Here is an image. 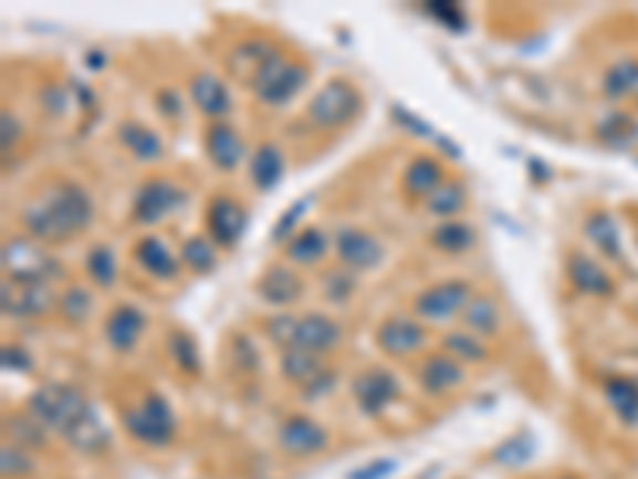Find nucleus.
<instances>
[{
  "mask_svg": "<svg viewBox=\"0 0 638 479\" xmlns=\"http://www.w3.org/2000/svg\"><path fill=\"white\" fill-rule=\"evenodd\" d=\"M255 294L269 304V308H291L304 298V279L291 269V265H269L259 279H255Z\"/></svg>",
  "mask_w": 638,
  "mask_h": 479,
  "instance_id": "nucleus-15",
  "label": "nucleus"
},
{
  "mask_svg": "<svg viewBox=\"0 0 638 479\" xmlns=\"http://www.w3.org/2000/svg\"><path fill=\"white\" fill-rule=\"evenodd\" d=\"M189 93H192L195 110L205 118H211V122H223V115L230 113V106H233L230 90L218 74H195Z\"/></svg>",
  "mask_w": 638,
  "mask_h": 479,
  "instance_id": "nucleus-21",
  "label": "nucleus"
},
{
  "mask_svg": "<svg viewBox=\"0 0 638 479\" xmlns=\"http://www.w3.org/2000/svg\"><path fill=\"white\" fill-rule=\"evenodd\" d=\"M29 362H32V358H29L23 348H17V345H7V348H3V367H7V371H29V367H32Z\"/></svg>",
  "mask_w": 638,
  "mask_h": 479,
  "instance_id": "nucleus-55",
  "label": "nucleus"
},
{
  "mask_svg": "<svg viewBox=\"0 0 638 479\" xmlns=\"http://www.w3.org/2000/svg\"><path fill=\"white\" fill-rule=\"evenodd\" d=\"M167 348L169 358L176 362V367H179L182 374H198V371H201V355H198V345H195V339L189 336V333L176 330V333L167 339Z\"/></svg>",
  "mask_w": 638,
  "mask_h": 479,
  "instance_id": "nucleus-41",
  "label": "nucleus"
},
{
  "mask_svg": "<svg viewBox=\"0 0 638 479\" xmlns=\"http://www.w3.org/2000/svg\"><path fill=\"white\" fill-rule=\"evenodd\" d=\"M278 55V49L269 42V39H243L230 49L227 55V71L240 81V84L252 86L255 77L269 67V61Z\"/></svg>",
  "mask_w": 638,
  "mask_h": 479,
  "instance_id": "nucleus-14",
  "label": "nucleus"
},
{
  "mask_svg": "<svg viewBox=\"0 0 638 479\" xmlns=\"http://www.w3.org/2000/svg\"><path fill=\"white\" fill-rule=\"evenodd\" d=\"M352 396H355V403L362 406V413L380 416L389 403L399 396V381L389 374L387 367H370V371H362V374L352 381Z\"/></svg>",
  "mask_w": 638,
  "mask_h": 479,
  "instance_id": "nucleus-13",
  "label": "nucleus"
},
{
  "mask_svg": "<svg viewBox=\"0 0 638 479\" xmlns=\"http://www.w3.org/2000/svg\"><path fill=\"white\" fill-rule=\"evenodd\" d=\"M460 320H463V326L470 330L472 336H479V339L495 336V333L501 330L499 304H495L489 294H472L470 304H467L463 313H460Z\"/></svg>",
  "mask_w": 638,
  "mask_h": 479,
  "instance_id": "nucleus-29",
  "label": "nucleus"
},
{
  "mask_svg": "<svg viewBox=\"0 0 638 479\" xmlns=\"http://www.w3.org/2000/svg\"><path fill=\"white\" fill-rule=\"evenodd\" d=\"M326 371V365L320 362V355L304 352V348H284L281 352V374L284 381H291L294 387H310L320 374Z\"/></svg>",
  "mask_w": 638,
  "mask_h": 479,
  "instance_id": "nucleus-31",
  "label": "nucleus"
},
{
  "mask_svg": "<svg viewBox=\"0 0 638 479\" xmlns=\"http://www.w3.org/2000/svg\"><path fill=\"white\" fill-rule=\"evenodd\" d=\"M57 313H61L67 323L81 326V323L90 320V313H93V294L86 291L84 284H71V288H64V294L57 298Z\"/></svg>",
  "mask_w": 638,
  "mask_h": 479,
  "instance_id": "nucleus-40",
  "label": "nucleus"
},
{
  "mask_svg": "<svg viewBox=\"0 0 638 479\" xmlns=\"http://www.w3.org/2000/svg\"><path fill=\"white\" fill-rule=\"evenodd\" d=\"M306 208H310V198H301V201H294L291 208L281 211V218H278L275 227H272V243L287 247V243L294 240V233L301 230V218L306 215Z\"/></svg>",
  "mask_w": 638,
  "mask_h": 479,
  "instance_id": "nucleus-43",
  "label": "nucleus"
},
{
  "mask_svg": "<svg viewBox=\"0 0 638 479\" xmlns=\"http://www.w3.org/2000/svg\"><path fill=\"white\" fill-rule=\"evenodd\" d=\"M182 265L195 272V275H208V272H215L218 269V247L208 240V237H192V240H186L182 243Z\"/></svg>",
  "mask_w": 638,
  "mask_h": 479,
  "instance_id": "nucleus-39",
  "label": "nucleus"
},
{
  "mask_svg": "<svg viewBox=\"0 0 638 479\" xmlns=\"http://www.w3.org/2000/svg\"><path fill=\"white\" fill-rule=\"evenodd\" d=\"M84 269L86 275H90V282L96 284V288H112L115 279H118V256H115V250L106 247V243H96V247H90V253H86Z\"/></svg>",
  "mask_w": 638,
  "mask_h": 479,
  "instance_id": "nucleus-36",
  "label": "nucleus"
},
{
  "mask_svg": "<svg viewBox=\"0 0 638 479\" xmlns=\"http://www.w3.org/2000/svg\"><path fill=\"white\" fill-rule=\"evenodd\" d=\"M568 282L575 284V291H582V294H594V298H610L613 294V279L607 275V269L584 253L568 256Z\"/></svg>",
  "mask_w": 638,
  "mask_h": 479,
  "instance_id": "nucleus-23",
  "label": "nucleus"
},
{
  "mask_svg": "<svg viewBox=\"0 0 638 479\" xmlns=\"http://www.w3.org/2000/svg\"><path fill=\"white\" fill-rule=\"evenodd\" d=\"M118 142L138 160V164H157L164 157V142L154 128L140 122H122L118 125Z\"/></svg>",
  "mask_w": 638,
  "mask_h": 479,
  "instance_id": "nucleus-24",
  "label": "nucleus"
},
{
  "mask_svg": "<svg viewBox=\"0 0 638 479\" xmlns=\"http://www.w3.org/2000/svg\"><path fill=\"white\" fill-rule=\"evenodd\" d=\"M584 237L600 250V256L607 259H619L623 256V243H619V225L613 221V215L607 211H594L584 221Z\"/></svg>",
  "mask_w": 638,
  "mask_h": 479,
  "instance_id": "nucleus-32",
  "label": "nucleus"
},
{
  "mask_svg": "<svg viewBox=\"0 0 638 479\" xmlns=\"http://www.w3.org/2000/svg\"><path fill=\"white\" fill-rule=\"evenodd\" d=\"M330 253V237L323 227H301L294 233V240L284 247V256L294 262V265H320Z\"/></svg>",
  "mask_w": 638,
  "mask_h": 479,
  "instance_id": "nucleus-27",
  "label": "nucleus"
},
{
  "mask_svg": "<svg viewBox=\"0 0 638 479\" xmlns=\"http://www.w3.org/2000/svg\"><path fill=\"white\" fill-rule=\"evenodd\" d=\"M425 208H428V215L450 221L453 215H460L467 208V186L460 179H444L431 196L425 198Z\"/></svg>",
  "mask_w": 638,
  "mask_h": 479,
  "instance_id": "nucleus-33",
  "label": "nucleus"
},
{
  "mask_svg": "<svg viewBox=\"0 0 638 479\" xmlns=\"http://www.w3.org/2000/svg\"><path fill=\"white\" fill-rule=\"evenodd\" d=\"M527 167H530V173H533V183H536V186H540V183H546V179H550V169L543 167V164H540V160H530Z\"/></svg>",
  "mask_w": 638,
  "mask_h": 479,
  "instance_id": "nucleus-58",
  "label": "nucleus"
},
{
  "mask_svg": "<svg viewBox=\"0 0 638 479\" xmlns=\"http://www.w3.org/2000/svg\"><path fill=\"white\" fill-rule=\"evenodd\" d=\"M84 64L90 71H100V67H106V55H103L100 49H93V52H86Z\"/></svg>",
  "mask_w": 638,
  "mask_h": 479,
  "instance_id": "nucleus-57",
  "label": "nucleus"
},
{
  "mask_svg": "<svg viewBox=\"0 0 638 479\" xmlns=\"http://www.w3.org/2000/svg\"><path fill=\"white\" fill-rule=\"evenodd\" d=\"M355 272H348V269H330V272H323V294H326V301H333V304H345L352 294H355Z\"/></svg>",
  "mask_w": 638,
  "mask_h": 479,
  "instance_id": "nucleus-45",
  "label": "nucleus"
},
{
  "mask_svg": "<svg viewBox=\"0 0 638 479\" xmlns=\"http://www.w3.org/2000/svg\"><path fill=\"white\" fill-rule=\"evenodd\" d=\"M132 256H135V262H138L150 279H160V282H172V279L179 275V265H182V259L169 250L167 240H160V237H154V233L140 237L138 243H135V250H132Z\"/></svg>",
  "mask_w": 638,
  "mask_h": 479,
  "instance_id": "nucleus-18",
  "label": "nucleus"
},
{
  "mask_svg": "<svg viewBox=\"0 0 638 479\" xmlns=\"http://www.w3.org/2000/svg\"><path fill=\"white\" fill-rule=\"evenodd\" d=\"M205 227H208V240L221 250H233L247 227H250V215L247 208L230 196H215L208 201V211H205Z\"/></svg>",
  "mask_w": 638,
  "mask_h": 479,
  "instance_id": "nucleus-9",
  "label": "nucleus"
},
{
  "mask_svg": "<svg viewBox=\"0 0 638 479\" xmlns=\"http://www.w3.org/2000/svg\"><path fill=\"white\" fill-rule=\"evenodd\" d=\"M533 454H536V441L530 435H514V438L501 441L495 448V460L504 464V467H524V464H530Z\"/></svg>",
  "mask_w": 638,
  "mask_h": 479,
  "instance_id": "nucleus-44",
  "label": "nucleus"
},
{
  "mask_svg": "<svg viewBox=\"0 0 638 479\" xmlns=\"http://www.w3.org/2000/svg\"><path fill=\"white\" fill-rule=\"evenodd\" d=\"M342 342V326L326 313H304L297 316V330H294V345L291 348H304L313 355H326Z\"/></svg>",
  "mask_w": 638,
  "mask_h": 479,
  "instance_id": "nucleus-17",
  "label": "nucleus"
},
{
  "mask_svg": "<svg viewBox=\"0 0 638 479\" xmlns=\"http://www.w3.org/2000/svg\"><path fill=\"white\" fill-rule=\"evenodd\" d=\"M64 441L74 448V451H84V454H100L109 448V428H106V423L100 419V413L96 409H90L81 423L74 425L67 435H64Z\"/></svg>",
  "mask_w": 638,
  "mask_h": 479,
  "instance_id": "nucleus-28",
  "label": "nucleus"
},
{
  "mask_svg": "<svg viewBox=\"0 0 638 479\" xmlns=\"http://www.w3.org/2000/svg\"><path fill=\"white\" fill-rule=\"evenodd\" d=\"M399 470V460L396 457H377V460H367L358 470H352L345 479H389Z\"/></svg>",
  "mask_w": 638,
  "mask_h": 479,
  "instance_id": "nucleus-50",
  "label": "nucleus"
},
{
  "mask_svg": "<svg viewBox=\"0 0 638 479\" xmlns=\"http://www.w3.org/2000/svg\"><path fill=\"white\" fill-rule=\"evenodd\" d=\"M52 308H57V294L49 282L3 279V284H0V311H3V316L29 320V316H45Z\"/></svg>",
  "mask_w": 638,
  "mask_h": 479,
  "instance_id": "nucleus-8",
  "label": "nucleus"
},
{
  "mask_svg": "<svg viewBox=\"0 0 638 479\" xmlns=\"http://www.w3.org/2000/svg\"><path fill=\"white\" fill-rule=\"evenodd\" d=\"M326 441H330V438H326V428L316 425L313 419H306V416H291V419H284L281 428H278V445L287 454H294V457L323 451Z\"/></svg>",
  "mask_w": 638,
  "mask_h": 479,
  "instance_id": "nucleus-19",
  "label": "nucleus"
},
{
  "mask_svg": "<svg viewBox=\"0 0 638 479\" xmlns=\"http://www.w3.org/2000/svg\"><path fill=\"white\" fill-rule=\"evenodd\" d=\"M157 110L164 118H182V100L176 90H160L157 93Z\"/></svg>",
  "mask_w": 638,
  "mask_h": 479,
  "instance_id": "nucleus-53",
  "label": "nucleus"
},
{
  "mask_svg": "<svg viewBox=\"0 0 638 479\" xmlns=\"http://www.w3.org/2000/svg\"><path fill=\"white\" fill-rule=\"evenodd\" d=\"M333 387H335V371H330V367H326V371H323V374H320V377H316V381H313V384L306 387L304 396H306V399H316V396L330 394Z\"/></svg>",
  "mask_w": 638,
  "mask_h": 479,
  "instance_id": "nucleus-56",
  "label": "nucleus"
},
{
  "mask_svg": "<svg viewBox=\"0 0 638 479\" xmlns=\"http://www.w3.org/2000/svg\"><path fill=\"white\" fill-rule=\"evenodd\" d=\"M444 179V167L435 157H416L402 169V192L409 198H428Z\"/></svg>",
  "mask_w": 638,
  "mask_h": 479,
  "instance_id": "nucleus-26",
  "label": "nucleus"
},
{
  "mask_svg": "<svg viewBox=\"0 0 638 479\" xmlns=\"http://www.w3.org/2000/svg\"><path fill=\"white\" fill-rule=\"evenodd\" d=\"M604 93L610 100H626L638 93V58H619L604 74Z\"/></svg>",
  "mask_w": 638,
  "mask_h": 479,
  "instance_id": "nucleus-34",
  "label": "nucleus"
},
{
  "mask_svg": "<svg viewBox=\"0 0 638 479\" xmlns=\"http://www.w3.org/2000/svg\"><path fill=\"white\" fill-rule=\"evenodd\" d=\"M250 179L259 192H272L278 189V183L284 179V154L278 150L275 144L262 142L250 157Z\"/></svg>",
  "mask_w": 638,
  "mask_h": 479,
  "instance_id": "nucleus-25",
  "label": "nucleus"
},
{
  "mask_svg": "<svg viewBox=\"0 0 638 479\" xmlns=\"http://www.w3.org/2000/svg\"><path fill=\"white\" fill-rule=\"evenodd\" d=\"M470 282H463V279H447V282L425 288L416 301H412V311H416V316H421V320L441 323V320H450V316L463 313V308L470 304Z\"/></svg>",
  "mask_w": 638,
  "mask_h": 479,
  "instance_id": "nucleus-10",
  "label": "nucleus"
},
{
  "mask_svg": "<svg viewBox=\"0 0 638 479\" xmlns=\"http://www.w3.org/2000/svg\"><path fill=\"white\" fill-rule=\"evenodd\" d=\"M418 384L428 396H444L463 384V365L450 355H428L418 367Z\"/></svg>",
  "mask_w": 638,
  "mask_h": 479,
  "instance_id": "nucleus-22",
  "label": "nucleus"
},
{
  "mask_svg": "<svg viewBox=\"0 0 638 479\" xmlns=\"http://www.w3.org/2000/svg\"><path fill=\"white\" fill-rule=\"evenodd\" d=\"M0 473L7 479L29 477V473H32V460H29V454L23 451V448H17V445H3V451H0Z\"/></svg>",
  "mask_w": 638,
  "mask_h": 479,
  "instance_id": "nucleus-48",
  "label": "nucleus"
},
{
  "mask_svg": "<svg viewBox=\"0 0 638 479\" xmlns=\"http://www.w3.org/2000/svg\"><path fill=\"white\" fill-rule=\"evenodd\" d=\"M144 326H147V316L140 313V308L118 304L106 316V342L115 352H132L140 342V336H144Z\"/></svg>",
  "mask_w": 638,
  "mask_h": 479,
  "instance_id": "nucleus-20",
  "label": "nucleus"
},
{
  "mask_svg": "<svg viewBox=\"0 0 638 479\" xmlns=\"http://www.w3.org/2000/svg\"><path fill=\"white\" fill-rule=\"evenodd\" d=\"M393 122L402 128V132H409V135H416V138H431V142H438V132H435V125L431 122H425V118H418L416 113H409L402 103H393Z\"/></svg>",
  "mask_w": 638,
  "mask_h": 479,
  "instance_id": "nucleus-46",
  "label": "nucleus"
},
{
  "mask_svg": "<svg viewBox=\"0 0 638 479\" xmlns=\"http://www.w3.org/2000/svg\"><path fill=\"white\" fill-rule=\"evenodd\" d=\"M441 348H444V355H450L453 362H460V365H479V362H485L489 358V348L482 345V339L472 336V333H460V330H453V333H447L441 339Z\"/></svg>",
  "mask_w": 638,
  "mask_h": 479,
  "instance_id": "nucleus-37",
  "label": "nucleus"
},
{
  "mask_svg": "<svg viewBox=\"0 0 638 479\" xmlns=\"http://www.w3.org/2000/svg\"><path fill=\"white\" fill-rule=\"evenodd\" d=\"M125 423V431L147 445V448H164L172 441L176 435V416H172V406L160 394H147L140 399L135 409H128L122 416Z\"/></svg>",
  "mask_w": 638,
  "mask_h": 479,
  "instance_id": "nucleus-5",
  "label": "nucleus"
},
{
  "mask_svg": "<svg viewBox=\"0 0 638 479\" xmlns=\"http://www.w3.org/2000/svg\"><path fill=\"white\" fill-rule=\"evenodd\" d=\"M96 218L93 196L74 179H57L23 205L20 225L39 243H64L81 237Z\"/></svg>",
  "mask_w": 638,
  "mask_h": 479,
  "instance_id": "nucleus-1",
  "label": "nucleus"
},
{
  "mask_svg": "<svg viewBox=\"0 0 638 479\" xmlns=\"http://www.w3.org/2000/svg\"><path fill=\"white\" fill-rule=\"evenodd\" d=\"M438 147H441L444 154H450V160H460V157H463V150H460L457 144L450 142V138H441V135H438Z\"/></svg>",
  "mask_w": 638,
  "mask_h": 479,
  "instance_id": "nucleus-59",
  "label": "nucleus"
},
{
  "mask_svg": "<svg viewBox=\"0 0 638 479\" xmlns=\"http://www.w3.org/2000/svg\"><path fill=\"white\" fill-rule=\"evenodd\" d=\"M558 479H575V477H558Z\"/></svg>",
  "mask_w": 638,
  "mask_h": 479,
  "instance_id": "nucleus-60",
  "label": "nucleus"
},
{
  "mask_svg": "<svg viewBox=\"0 0 638 479\" xmlns=\"http://www.w3.org/2000/svg\"><path fill=\"white\" fill-rule=\"evenodd\" d=\"M377 348L389 355V358H406V355H412L418 352L425 342H428V333H425V326L412 320V316H399V313H393L387 316L380 326H377Z\"/></svg>",
  "mask_w": 638,
  "mask_h": 479,
  "instance_id": "nucleus-12",
  "label": "nucleus"
},
{
  "mask_svg": "<svg viewBox=\"0 0 638 479\" xmlns=\"http://www.w3.org/2000/svg\"><path fill=\"white\" fill-rule=\"evenodd\" d=\"M306 81H310L306 64H301V61H287V58L278 52V55L269 61V67L255 77V84H252L250 90L262 106L281 110V106H287V103L304 90Z\"/></svg>",
  "mask_w": 638,
  "mask_h": 479,
  "instance_id": "nucleus-6",
  "label": "nucleus"
},
{
  "mask_svg": "<svg viewBox=\"0 0 638 479\" xmlns=\"http://www.w3.org/2000/svg\"><path fill=\"white\" fill-rule=\"evenodd\" d=\"M294 330H297V316L294 313H275L269 323H265V333L275 342L278 348H291L294 345Z\"/></svg>",
  "mask_w": 638,
  "mask_h": 479,
  "instance_id": "nucleus-49",
  "label": "nucleus"
},
{
  "mask_svg": "<svg viewBox=\"0 0 638 479\" xmlns=\"http://www.w3.org/2000/svg\"><path fill=\"white\" fill-rule=\"evenodd\" d=\"M189 201V192L172 183L167 176H150L144 179L135 192V201H132V221L140 227H154L160 221L172 218L182 205Z\"/></svg>",
  "mask_w": 638,
  "mask_h": 479,
  "instance_id": "nucleus-7",
  "label": "nucleus"
},
{
  "mask_svg": "<svg viewBox=\"0 0 638 479\" xmlns=\"http://www.w3.org/2000/svg\"><path fill=\"white\" fill-rule=\"evenodd\" d=\"M597 138L607 144V147L626 150V147H632V144L638 142V122L626 113L607 115V118L597 125Z\"/></svg>",
  "mask_w": 638,
  "mask_h": 479,
  "instance_id": "nucleus-35",
  "label": "nucleus"
},
{
  "mask_svg": "<svg viewBox=\"0 0 638 479\" xmlns=\"http://www.w3.org/2000/svg\"><path fill=\"white\" fill-rule=\"evenodd\" d=\"M425 13L435 20V23H441L450 32H467L470 29V17H467V10L460 7V3H447V0H428L425 3Z\"/></svg>",
  "mask_w": 638,
  "mask_h": 479,
  "instance_id": "nucleus-42",
  "label": "nucleus"
},
{
  "mask_svg": "<svg viewBox=\"0 0 638 479\" xmlns=\"http://www.w3.org/2000/svg\"><path fill=\"white\" fill-rule=\"evenodd\" d=\"M364 110L362 90L342 77H335L330 84H323L306 103V118L313 128L320 132H338L348 128Z\"/></svg>",
  "mask_w": 638,
  "mask_h": 479,
  "instance_id": "nucleus-3",
  "label": "nucleus"
},
{
  "mask_svg": "<svg viewBox=\"0 0 638 479\" xmlns=\"http://www.w3.org/2000/svg\"><path fill=\"white\" fill-rule=\"evenodd\" d=\"M205 154L211 160V167L221 173H233L247 157V144L240 138V132L227 122H211L205 128Z\"/></svg>",
  "mask_w": 638,
  "mask_h": 479,
  "instance_id": "nucleus-16",
  "label": "nucleus"
},
{
  "mask_svg": "<svg viewBox=\"0 0 638 479\" xmlns=\"http://www.w3.org/2000/svg\"><path fill=\"white\" fill-rule=\"evenodd\" d=\"M604 396L619 423L638 425V384L632 377H607Z\"/></svg>",
  "mask_w": 638,
  "mask_h": 479,
  "instance_id": "nucleus-30",
  "label": "nucleus"
},
{
  "mask_svg": "<svg viewBox=\"0 0 638 479\" xmlns=\"http://www.w3.org/2000/svg\"><path fill=\"white\" fill-rule=\"evenodd\" d=\"M335 256H338V265L348 269V272H370L384 262V243L367 233L362 227H342L335 233Z\"/></svg>",
  "mask_w": 638,
  "mask_h": 479,
  "instance_id": "nucleus-11",
  "label": "nucleus"
},
{
  "mask_svg": "<svg viewBox=\"0 0 638 479\" xmlns=\"http://www.w3.org/2000/svg\"><path fill=\"white\" fill-rule=\"evenodd\" d=\"M23 138V125H20V118L10 113V110H3L0 113V147H3V154H10L17 144Z\"/></svg>",
  "mask_w": 638,
  "mask_h": 479,
  "instance_id": "nucleus-52",
  "label": "nucleus"
},
{
  "mask_svg": "<svg viewBox=\"0 0 638 479\" xmlns=\"http://www.w3.org/2000/svg\"><path fill=\"white\" fill-rule=\"evenodd\" d=\"M90 409L93 406L86 403V396L77 387H71V384H45V387H39L35 394L29 396L27 403L29 416L42 428L61 435V438L81 423Z\"/></svg>",
  "mask_w": 638,
  "mask_h": 479,
  "instance_id": "nucleus-2",
  "label": "nucleus"
},
{
  "mask_svg": "<svg viewBox=\"0 0 638 479\" xmlns=\"http://www.w3.org/2000/svg\"><path fill=\"white\" fill-rule=\"evenodd\" d=\"M7 428H13V445H29V448H42L45 445V428L35 423L32 416H20L13 423H7Z\"/></svg>",
  "mask_w": 638,
  "mask_h": 479,
  "instance_id": "nucleus-47",
  "label": "nucleus"
},
{
  "mask_svg": "<svg viewBox=\"0 0 638 479\" xmlns=\"http://www.w3.org/2000/svg\"><path fill=\"white\" fill-rule=\"evenodd\" d=\"M3 279H17V282H55L64 275L61 262L55 256L45 253L39 240L32 237H13L3 243Z\"/></svg>",
  "mask_w": 638,
  "mask_h": 479,
  "instance_id": "nucleus-4",
  "label": "nucleus"
},
{
  "mask_svg": "<svg viewBox=\"0 0 638 479\" xmlns=\"http://www.w3.org/2000/svg\"><path fill=\"white\" fill-rule=\"evenodd\" d=\"M230 358L243 371H255L259 367V348L252 345V339L247 333H240V336L230 339Z\"/></svg>",
  "mask_w": 638,
  "mask_h": 479,
  "instance_id": "nucleus-51",
  "label": "nucleus"
},
{
  "mask_svg": "<svg viewBox=\"0 0 638 479\" xmlns=\"http://www.w3.org/2000/svg\"><path fill=\"white\" fill-rule=\"evenodd\" d=\"M42 103H45V113L49 115H64V110H67V93H64V86H45V90H42Z\"/></svg>",
  "mask_w": 638,
  "mask_h": 479,
  "instance_id": "nucleus-54",
  "label": "nucleus"
},
{
  "mask_svg": "<svg viewBox=\"0 0 638 479\" xmlns=\"http://www.w3.org/2000/svg\"><path fill=\"white\" fill-rule=\"evenodd\" d=\"M475 243V230L463 221H441L431 230V247H438L441 253H467Z\"/></svg>",
  "mask_w": 638,
  "mask_h": 479,
  "instance_id": "nucleus-38",
  "label": "nucleus"
}]
</instances>
